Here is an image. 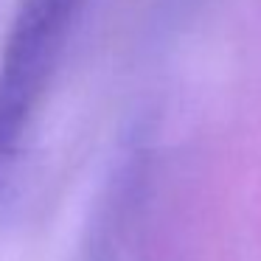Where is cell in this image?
Here are the masks:
<instances>
[{
    "label": "cell",
    "mask_w": 261,
    "mask_h": 261,
    "mask_svg": "<svg viewBox=\"0 0 261 261\" xmlns=\"http://www.w3.org/2000/svg\"><path fill=\"white\" fill-rule=\"evenodd\" d=\"M85 0H20L0 62V152L20 138Z\"/></svg>",
    "instance_id": "6da1fadb"
}]
</instances>
